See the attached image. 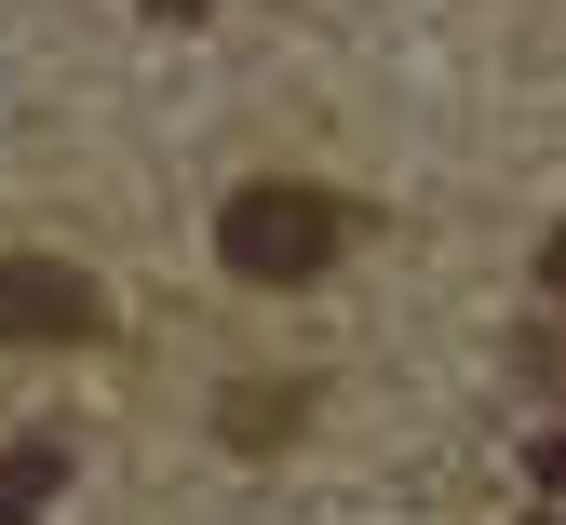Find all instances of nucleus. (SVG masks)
Returning <instances> with one entry per match:
<instances>
[{"label":"nucleus","instance_id":"5","mask_svg":"<svg viewBox=\"0 0 566 525\" xmlns=\"http://www.w3.org/2000/svg\"><path fill=\"white\" fill-rule=\"evenodd\" d=\"M163 14H189V0H163Z\"/></svg>","mask_w":566,"mask_h":525},{"label":"nucleus","instance_id":"4","mask_svg":"<svg viewBox=\"0 0 566 525\" xmlns=\"http://www.w3.org/2000/svg\"><path fill=\"white\" fill-rule=\"evenodd\" d=\"M539 485H566V431H553V444H539Z\"/></svg>","mask_w":566,"mask_h":525},{"label":"nucleus","instance_id":"1","mask_svg":"<svg viewBox=\"0 0 566 525\" xmlns=\"http://www.w3.org/2000/svg\"><path fill=\"white\" fill-rule=\"evenodd\" d=\"M337 256H350V202H337V189H297V176H256V189H230V202H217V270L270 283V296L324 283Z\"/></svg>","mask_w":566,"mask_h":525},{"label":"nucleus","instance_id":"2","mask_svg":"<svg viewBox=\"0 0 566 525\" xmlns=\"http://www.w3.org/2000/svg\"><path fill=\"white\" fill-rule=\"evenodd\" d=\"M0 337H14V350L95 337V283L67 270V256H0Z\"/></svg>","mask_w":566,"mask_h":525},{"label":"nucleus","instance_id":"3","mask_svg":"<svg viewBox=\"0 0 566 525\" xmlns=\"http://www.w3.org/2000/svg\"><path fill=\"white\" fill-rule=\"evenodd\" d=\"M539 283L566 296V216H553V230H539Z\"/></svg>","mask_w":566,"mask_h":525}]
</instances>
